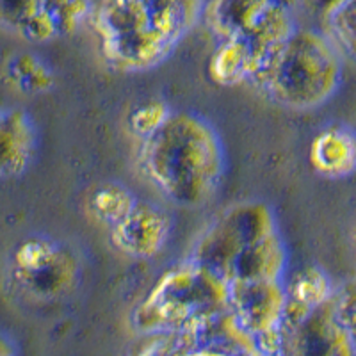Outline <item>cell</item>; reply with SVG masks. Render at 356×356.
I'll return each mask as SVG.
<instances>
[{"instance_id": "16", "label": "cell", "mask_w": 356, "mask_h": 356, "mask_svg": "<svg viewBox=\"0 0 356 356\" xmlns=\"http://www.w3.org/2000/svg\"><path fill=\"white\" fill-rule=\"evenodd\" d=\"M138 200L123 184L107 182L93 191L89 198V209L98 221L114 228L130 214Z\"/></svg>"}, {"instance_id": "17", "label": "cell", "mask_w": 356, "mask_h": 356, "mask_svg": "<svg viewBox=\"0 0 356 356\" xmlns=\"http://www.w3.org/2000/svg\"><path fill=\"white\" fill-rule=\"evenodd\" d=\"M330 40L335 43L342 57H349L356 63V0H348L324 22Z\"/></svg>"}, {"instance_id": "2", "label": "cell", "mask_w": 356, "mask_h": 356, "mask_svg": "<svg viewBox=\"0 0 356 356\" xmlns=\"http://www.w3.org/2000/svg\"><path fill=\"white\" fill-rule=\"evenodd\" d=\"M203 0H100L93 24L102 52L122 72L161 65L202 18Z\"/></svg>"}, {"instance_id": "22", "label": "cell", "mask_w": 356, "mask_h": 356, "mask_svg": "<svg viewBox=\"0 0 356 356\" xmlns=\"http://www.w3.org/2000/svg\"><path fill=\"white\" fill-rule=\"evenodd\" d=\"M173 356H243L237 353L227 351V349L218 348V346H187Z\"/></svg>"}, {"instance_id": "11", "label": "cell", "mask_w": 356, "mask_h": 356, "mask_svg": "<svg viewBox=\"0 0 356 356\" xmlns=\"http://www.w3.org/2000/svg\"><path fill=\"white\" fill-rule=\"evenodd\" d=\"M36 150V130L25 111H0V178H13L29 168Z\"/></svg>"}, {"instance_id": "19", "label": "cell", "mask_w": 356, "mask_h": 356, "mask_svg": "<svg viewBox=\"0 0 356 356\" xmlns=\"http://www.w3.org/2000/svg\"><path fill=\"white\" fill-rule=\"evenodd\" d=\"M173 114L171 107L164 100H148L138 106L130 114V129L145 141L152 138Z\"/></svg>"}, {"instance_id": "21", "label": "cell", "mask_w": 356, "mask_h": 356, "mask_svg": "<svg viewBox=\"0 0 356 356\" xmlns=\"http://www.w3.org/2000/svg\"><path fill=\"white\" fill-rule=\"evenodd\" d=\"M348 0H305L307 8L310 9L314 15L321 17V20L326 22L337 9H340Z\"/></svg>"}, {"instance_id": "20", "label": "cell", "mask_w": 356, "mask_h": 356, "mask_svg": "<svg viewBox=\"0 0 356 356\" xmlns=\"http://www.w3.org/2000/svg\"><path fill=\"white\" fill-rule=\"evenodd\" d=\"M333 314L339 324L344 328L353 353L356 356V278L346 282L342 287L335 289V296L332 300Z\"/></svg>"}, {"instance_id": "1", "label": "cell", "mask_w": 356, "mask_h": 356, "mask_svg": "<svg viewBox=\"0 0 356 356\" xmlns=\"http://www.w3.org/2000/svg\"><path fill=\"white\" fill-rule=\"evenodd\" d=\"M145 177L166 200L200 209L216 196L225 175V150L218 130L198 114L177 111L143 141Z\"/></svg>"}, {"instance_id": "3", "label": "cell", "mask_w": 356, "mask_h": 356, "mask_svg": "<svg viewBox=\"0 0 356 356\" xmlns=\"http://www.w3.org/2000/svg\"><path fill=\"white\" fill-rule=\"evenodd\" d=\"M342 59L328 34L298 27L251 84L280 107L317 109L337 93Z\"/></svg>"}, {"instance_id": "12", "label": "cell", "mask_w": 356, "mask_h": 356, "mask_svg": "<svg viewBox=\"0 0 356 356\" xmlns=\"http://www.w3.org/2000/svg\"><path fill=\"white\" fill-rule=\"evenodd\" d=\"M308 159L321 177H349L356 171V132L346 125L326 127L312 141Z\"/></svg>"}, {"instance_id": "9", "label": "cell", "mask_w": 356, "mask_h": 356, "mask_svg": "<svg viewBox=\"0 0 356 356\" xmlns=\"http://www.w3.org/2000/svg\"><path fill=\"white\" fill-rule=\"evenodd\" d=\"M285 337L287 356H355L344 328L333 314L332 301L317 308L300 328Z\"/></svg>"}, {"instance_id": "4", "label": "cell", "mask_w": 356, "mask_h": 356, "mask_svg": "<svg viewBox=\"0 0 356 356\" xmlns=\"http://www.w3.org/2000/svg\"><path fill=\"white\" fill-rule=\"evenodd\" d=\"M227 282L187 259L168 269L134 308L132 326L152 337L186 333L198 339L203 330L227 314Z\"/></svg>"}, {"instance_id": "15", "label": "cell", "mask_w": 356, "mask_h": 356, "mask_svg": "<svg viewBox=\"0 0 356 356\" xmlns=\"http://www.w3.org/2000/svg\"><path fill=\"white\" fill-rule=\"evenodd\" d=\"M4 79L22 95H40L54 86V73L49 65L29 52L9 57L4 65Z\"/></svg>"}, {"instance_id": "13", "label": "cell", "mask_w": 356, "mask_h": 356, "mask_svg": "<svg viewBox=\"0 0 356 356\" xmlns=\"http://www.w3.org/2000/svg\"><path fill=\"white\" fill-rule=\"evenodd\" d=\"M276 0H209L202 18L218 41L237 38L255 27Z\"/></svg>"}, {"instance_id": "7", "label": "cell", "mask_w": 356, "mask_h": 356, "mask_svg": "<svg viewBox=\"0 0 356 356\" xmlns=\"http://www.w3.org/2000/svg\"><path fill=\"white\" fill-rule=\"evenodd\" d=\"M285 303L284 280H235L228 284V316L253 344L262 337L282 332Z\"/></svg>"}, {"instance_id": "23", "label": "cell", "mask_w": 356, "mask_h": 356, "mask_svg": "<svg viewBox=\"0 0 356 356\" xmlns=\"http://www.w3.org/2000/svg\"><path fill=\"white\" fill-rule=\"evenodd\" d=\"M0 356H17L15 346H13L11 340L4 335H0Z\"/></svg>"}, {"instance_id": "14", "label": "cell", "mask_w": 356, "mask_h": 356, "mask_svg": "<svg viewBox=\"0 0 356 356\" xmlns=\"http://www.w3.org/2000/svg\"><path fill=\"white\" fill-rule=\"evenodd\" d=\"M289 253L280 232L267 235L266 239L259 241L248 248L241 257L235 260L230 273V282L235 280H285L287 273Z\"/></svg>"}, {"instance_id": "5", "label": "cell", "mask_w": 356, "mask_h": 356, "mask_svg": "<svg viewBox=\"0 0 356 356\" xmlns=\"http://www.w3.org/2000/svg\"><path fill=\"white\" fill-rule=\"evenodd\" d=\"M276 232L278 225L271 207L264 202H241L219 214L203 232L191 260L228 284L241 253Z\"/></svg>"}, {"instance_id": "10", "label": "cell", "mask_w": 356, "mask_h": 356, "mask_svg": "<svg viewBox=\"0 0 356 356\" xmlns=\"http://www.w3.org/2000/svg\"><path fill=\"white\" fill-rule=\"evenodd\" d=\"M287 303H285L282 330L285 335L296 332L317 308L328 305L335 296L332 280L317 266L301 267L284 280Z\"/></svg>"}, {"instance_id": "8", "label": "cell", "mask_w": 356, "mask_h": 356, "mask_svg": "<svg viewBox=\"0 0 356 356\" xmlns=\"http://www.w3.org/2000/svg\"><path fill=\"white\" fill-rule=\"evenodd\" d=\"M171 228L173 221L164 209L138 200L130 214L111 228V241L127 257L146 260L164 250Z\"/></svg>"}, {"instance_id": "18", "label": "cell", "mask_w": 356, "mask_h": 356, "mask_svg": "<svg viewBox=\"0 0 356 356\" xmlns=\"http://www.w3.org/2000/svg\"><path fill=\"white\" fill-rule=\"evenodd\" d=\"M44 11L47 0H0V29L22 38Z\"/></svg>"}, {"instance_id": "6", "label": "cell", "mask_w": 356, "mask_h": 356, "mask_svg": "<svg viewBox=\"0 0 356 356\" xmlns=\"http://www.w3.org/2000/svg\"><path fill=\"white\" fill-rule=\"evenodd\" d=\"M11 273L18 287L29 296L56 300L77 285L79 260L56 241L29 237L13 253Z\"/></svg>"}]
</instances>
